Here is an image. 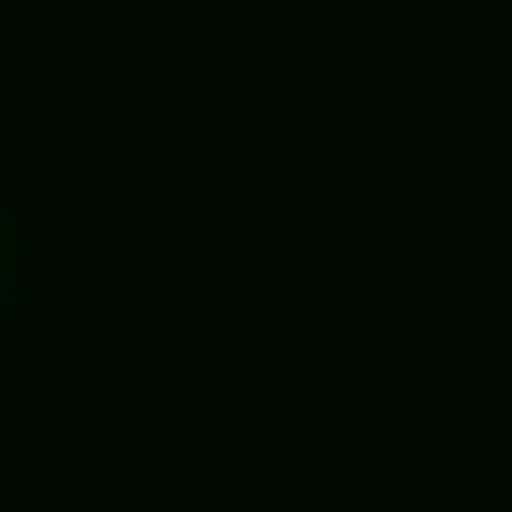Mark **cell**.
Wrapping results in <instances>:
<instances>
[{"label": "cell", "mask_w": 512, "mask_h": 512, "mask_svg": "<svg viewBox=\"0 0 512 512\" xmlns=\"http://www.w3.org/2000/svg\"><path fill=\"white\" fill-rule=\"evenodd\" d=\"M9 252H18V234H9V207H0V288H9Z\"/></svg>", "instance_id": "obj_1"}]
</instances>
